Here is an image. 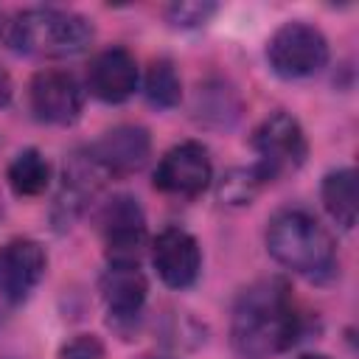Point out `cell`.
I'll return each mask as SVG.
<instances>
[{"instance_id": "6da1fadb", "label": "cell", "mask_w": 359, "mask_h": 359, "mask_svg": "<svg viewBox=\"0 0 359 359\" xmlns=\"http://www.w3.org/2000/svg\"><path fill=\"white\" fill-rule=\"evenodd\" d=\"M300 337V314L280 278H266L244 289L233 306L230 342L241 359H269L292 348Z\"/></svg>"}, {"instance_id": "7a4b0ae2", "label": "cell", "mask_w": 359, "mask_h": 359, "mask_svg": "<svg viewBox=\"0 0 359 359\" xmlns=\"http://www.w3.org/2000/svg\"><path fill=\"white\" fill-rule=\"evenodd\" d=\"M266 250L286 269L306 278H325L337 266L334 236L306 210H280L269 219Z\"/></svg>"}, {"instance_id": "3957f363", "label": "cell", "mask_w": 359, "mask_h": 359, "mask_svg": "<svg viewBox=\"0 0 359 359\" xmlns=\"http://www.w3.org/2000/svg\"><path fill=\"white\" fill-rule=\"evenodd\" d=\"M93 22L65 8H25L8 22V45L28 56H76L90 48Z\"/></svg>"}, {"instance_id": "277c9868", "label": "cell", "mask_w": 359, "mask_h": 359, "mask_svg": "<svg viewBox=\"0 0 359 359\" xmlns=\"http://www.w3.org/2000/svg\"><path fill=\"white\" fill-rule=\"evenodd\" d=\"M266 62L280 79H309L328 65V39L320 28L289 20L269 36Z\"/></svg>"}, {"instance_id": "5b68a950", "label": "cell", "mask_w": 359, "mask_h": 359, "mask_svg": "<svg viewBox=\"0 0 359 359\" xmlns=\"http://www.w3.org/2000/svg\"><path fill=\"white\" fill-rule=\"evenodd\" d=\"M252 149L258 154L255 165L266 177V182L297 171L309 154L303 126L289 112H272L269 118H264L252 132Z\"/></svg>"}, {"instance_id": "8992f818", "label": "cell", "mask_w": 359, "mask_h": 359, "mask_svg": "<svg viewBox=\"0 0 359 359\" xmlns=\"http://www.w3.org/2000/svg\"><path fill=\"white\" fill-rule=\"evenodd\" d=\"M213 180L210 154L202 143L185 140L171 146L154 168V188L168 196H199Z\"/></svg>"}, {"instance_id": "52a82bcc", "label": "cell", "mask_w": 359, "mask_h": 359, "mask_svg": "<svg viewBox=\"0 0 359 359\" xmlns=\"http://www.w3.org/2000/svg\"><path fill=\"white\" fill-rule=\"evenodd\" d=\"M101 233L109 264H137L146 247V216L135 196H112L101 213Z\"/></svg>"}, {"instance_id": "ba28073f", "label": "cell", "mask_w": 359, "mask_h": 359, "mask_svg": "<svg viewBox=\"0 0 359 359\" xmlns=\"http://www.w3.org/2000/svg\"><path fill=\"white\" fill-rule=\"evenodd\" d=\"M28 104L36 121L67 126L81 115L84 90L67 70H39L28 84Z\"/></svg>"}, {"instance_id": "9c48e42d", "label": "cell", "mask_w": 359, "mask_h": 359, "mask_svg": "<svg viewBox=\"0 0 359 359\" xmlns=\"http://www.w3.org/2000/svg\"><path fill=\"white\" fill-rule=\"evenodd\" d=\"M48 255L34 238H11L0 247V297L8 303L25 300L42 280Z\"/></svg>"}, {"instance_id": "30bf717a", "label": "cell", "mask_w": 359, "mask_h": 359, "mask_svg": "<svg viewBox=\"0 0 359 359\" xmlns=\"http://www.w3.org/2000/svg\"><path fill=\"white\" fill-rule=\"evenodd\" d=\"M151 154V137L143 126L121 123L101 135V140L93 143L90 157L107 177H126L146 165Z\"/></svg>"}, {"instance_id": "8fae6325", "label": "cell", "mask_w": 359, "mask_h": 359, "mask_svg": "<svg viewBox=\"0 0 359 359\" xmlns=\"http://www.w3.org/2000/svg\"><path fill=\"white\" fill-rule=\"evenodd\" d=\"M151 264L160 280L171 289H188L202 269L196 238L182 227H165L151 244Z\"/></svg>"}, {"instance_id": "7c38bea8", "label": "cell", "mask_w": 359, "mask_h": 359, "mask_svg": "<svg viewBox=\"0 0 359 359\" xmlns=\"http://www.w3.org/2000/svg\"><path fill=\"white\" fill-rule=\"evenodd\" d=\"M137 62L126 48L101 50L87 67V90L104 104H121L137 90Z\"/></svg>"}, {"instance_id": "4fadbf2b", "label": "cell", "mask_w": 359, "mask_h": 359, "mask_svg": "<svg viewBox=\"0 0 359 359\" xmlns=\"http://www.w3.org/2000/svg\"><path fill=\"white\" fill-rule=\"evenodd\" d=\"M149 283L137 264H109L101 275V297L112 320H135L146 303Z\"/></svg>"}, {"instance_id": "5bb4252c", "label": "cell", "mask_w": 359, "mask_h": 359, "mask_svg": "<svg viewBox=\"0 0 359 359\" xmlns=\"http://www.w3.org/2000/svg\"><path fill=\"white\" fill-rule=\"evenodd\" d=\"M323 205L328 210V216L351 230L356 224V216H359V188H356V171L353 168H337L331 174H325L323 180Z\"/></svg>"}, {"instance_id": "9a60e30c", "label": "cell", "mask_w": 359, "mask_h": 359, "mask_svg": "<svg viewBox=\"0 0 359 359\" xmlns=\"http://www.w3.org/2000/svg\"><path fill=\"white\" fill-rule=\"evenodd\" d=\"M6 180L17 196H39L50 185V163L36 149L20 151L6 171Z\"/></svg>"}, {"instance_id": "2e32d148", "label": "cell", "mask_w": 359, "mask_h": 359, "mask_svg": "<svg viewBox=\"0 0 359 359\" xmlns=\"http://www.w3.org/2000/svg\"><path fill=\"white\" fill-rule=\"evenodd\" d=\"M143 93H146L149 104H154L160 109H171V107L180 104L182 81H180V73H177L171 59H154L149 65L146 81H143Z\"/></svg>"}, {"instance_id": "e0dca14e", "label": "cell", "mask_w": 359, "mask_h": 359, "mask_svg": "<svg viewBox=\"0 0 359 359\" xmlns=\"http://www.w3.org/2000/svg\"><path fill=\"white\" fill-rule=\"evenodd\" d=\"M266 185V177L258 171V165L250 168H233L222 177L219 185V199H224L227 205H250L252 196Z\"/></svg>"}, {"instance_id": "ac0fdd59", "label": "cell", "mask_w": 359, "mask_h": 359, "mask_svg": "<svg viewBox=\"0 0 359 359\" xmlns=\"http://www.w3.org/2000/svg\"><path fill=\"white\" fill-rule=\"evenodd\" d=\"M213 14H216V3H174L168 8V20L182 28L205 25Z\"/></svg>"}, {"instance_id": "d6986e66", "label": "cell", "mask_w": 359, "mask_h": 359, "mask_svg": "<svg viewBox=\"0 0 359 359\" xmlns=\"http://www.w3.org/2000/svg\"><path fill=\"white\" fill-rule=\"evenodd\" d=\"M101 356H104V345L93 334H79L59 351V359H101Z\"/></svg>"}, {"instance_id": "ffe728a7", "label": "cell", "mask_w": 359, "mask_h": 359, "mask_svg": "<svg viewBox=\"0 0 359 359\" xmlns=\"http://www.w3.org/2000/svg\"><path fill=\"white\" fill-rule=\"evenodd\" d=\"M11 95H14V84H11V76L0 67V109L11 101Z\"/></svg>"}, {"instance_id": "44dd1931", "label": "cell", "mask_w": 359, "mask_h": 359, "mask_svg": "<svg viewBox=\"0 0 359 359\" xmlns=\"http://www.w3.org/2000/svg\"><path fill=\"white\" fill-rule=\"evenodd\" d=\"M297 359H331V356H325V353H303Z\"/></svg>"}, {"instance_id": "7402d4cb", "label": "cell", "mask_w": 359, "mask_h": 359, "mask_svg": "<svg viewBox=\"0 0 359 359\" xmlns=\"http://www.w3.org/2000/svg\"><path fill=\"white\" fill-rule=\"evenodd\" d=\"M0 31H3V14H0Z\"/></svg>"}, {"instance_id": "603a6c76", "label": "cell", "mask_w": 359, "mask_h": 359, "mask_svg": "<svg viewBox=\"0 0 359 359\" xmlns=\"http://www.w3.org/2000/svg\"><path fill=\"white\" fill-rule=\"evenodd\" d=\"M149 359H151V356H149Z\"/></svg>"}]
</instances>
